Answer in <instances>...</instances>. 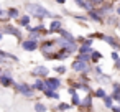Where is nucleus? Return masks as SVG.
Wrapping results in <instances>:
<instances>
[{
  "label": "nucleus",
  "mask_w": 120,
  "mask_h": 112,
  "mask_svg": "<svg viewBox=\"0 0 120 112\" xmlns=\"http://www.w3.org/2000/svg\"><path fill=\"white\" fill-rule=\"evenodd\" d=\"M77 51L81 53V54H90V51H92V48L89 46V45H81V46H77Z\"/></svg>",
  "instance_id": "nucleus-16"
},
{
  "label": "nucleus",
  "mask_w": 120,
  "mask_h": 112,
  "mask_svg": "<svg viewBox=\"0 0 120 112\" xmlns=\"http://www.w3.org/2000/svg\"><path fill=\"white\" fill-rule=\"evenodd\" d=\"M95 73H97V76H102V69L99 66H95Z\"/></svg>",
  "instance_id": "nucleus-31"
},
{
  "label": "nucleus",
  "mask_w": 120,
  "mask_h": 112,
  "mask_svg": "<svg viewBox=\"0 0 120 112\" xmlns=\"http://www.w3.org/2000/svg\"><path fill=\"white\" fill-rule=\"evenodd\" d=\"M40 38H43V35H40L36 31H30V35H28V40H33V41H38Z\"/></svg>",
  "instance_id": "nucleus-20"
},
{
  "label": "nucleus",
  "mask_w": 120,
  "mask_h": 112,
  "mask_svg": "<svg viewBox=\"0 0 120 112\" xmlns=\"http://www.w3.org/2000/svg\"><path fill=\"white\" fill-rule=\"evenodd\" d=\"M7 13H8V18H17V17L20 15L18 8H8V10H7Z\"/></svg>",
  "instance_id": "nucleus-19"
},
{
  "label": "nucleus",
  "mask_w": 120,
  "mask_h": 112,
  "mask_svg": "<svg viewBox=\"0 0 120 112\" xmlns=\"http://www.w3.org/2000/svg\"><path fill=\"white\" fill-rule=\"evenodd\" d=\"M104 96H105V91H104V89H102V87H100V89H97V91H95V97H104Z\"/></svg>",
  "instance_id": "nucleus-28"
},
{
  "label": "nucleus",
  "mask_w": 120,
  "mask_h": 112,
  "mask_svg": "<svg viewBox=\"0 0 120 112\" xmlns=\"http://www.w3.org/2000/svg\"><path fill=\"white\" fill-rule=\"evenodd\" d=\"M117 13L120 15V4H118V7H117Z\"/></svg>",
  "instance_id": "nucleus-36"
},
{
  "label": "nucleus",
  "mask_w": 120,
  "mask_h": 112,
  "mask_svg": "<svg viewBox=\"0 0 120 112\" xmlns=\"http://www.w3.org/2000/svg\"><path fill=\"white\" fill-rule=\"evenodd\" d=\"M43 94H45L46 97H51V99H56V100H59V94H58L56 91H53V89H48V87H46V89L43 91Z\"/></svg>",
  "instance_id": "nucleus-13"
},
{
  "label": "nucleus",
  "mask_w": 120,
  "mask_h": 112,
  "mask_svg": "<svg viewBox=\"0 0 120 112\" xmlns=\"http://www.w3.org/2000/svg\"><path fill=\"white\" fill-rule=\"evenodd\" d=\"M112 100H113V99H112V96H104V105H105V107H109V109H110V107L113 105V102H112Z\"/></svg>",
  "instance_id": "nucleus-21"
},
{
  "label": "nucleus",
  "mask_w": 120,
  "mask_h": 112,
  "mask_svg": "<svg viewBox=\"0 0 120 112\" xmlns=\"http://www.w3.org/2000/svg\"><path fill=\"white\" fill-rule=\"evenodd\" d=\"M58 109H59V110H66V109H71V104H64V102H61V104L58 105Z\"/></svg>",
  "instance_id": "nucleus-27"
},
{
  "label": "nucleus",
  "mask_w": 120,
  "mask_h": 112,
  "mask_svg": "<svg viewBox=\"0 0 120 112\" xmlns=\"http://www.w3.org/2000/svg\"><path fill=\"white\" fill-rule=\"evenodd\" d=\"M2 33H10V35H13V36H17V38H20L22 36V33H20V30H17V28H13L12 25H7L4 30H2Z\"/></svg>",
  "instance_id": "nucleus-10"
},
{
  "label": "nucleus",
  "mask_w": 120,
  "mask_h": 112,
  "mask_svg": "<svg viewBox=\"0 0 120 112\" xmlns=\"http://www.w3.org/2000/svg\"><path fill=\"white\" fill-rule=\"evenodd\" d=\"M56 2H58V4H64V2H66V0H56Z\"/></svg>",
  "instance_id": "nucleus-37"
},
{
  "label": "nucleus",
  "mask_w": 120,
  "mask_h": 112,
  "mask_svg": "<svg viewBox=\"0 0 120 112\" xmlns=\"http://www.w3.org/2000/svg\"><path fill=\"white\" fill-rule=\"evenodd\" d=\"M112 59H115V61H117V59H118V54H117V53H112Z\"/></svg>",
  "instance_id": "nucleus-34"
},
{
  "label": "nucleus",
  "mask_w": 120,
  "mask_h": 112,
  "mask_svg": "<svg viewBox=\"0 0 120 112\" xmlns=\"http://www.w3.org/2000/svg\"><path fill=\"white\" fill-rule=\"evenodd\" d=\"M79 59H82V61H87V63H89V61H90V54H81V56H79Z\"/></svg>",
  "instance_id": "nucleus-30"
},
{
  "label": "nucleus",
  "mask_w": 120,
  "mask_h": 112,
  "mask_svg": "<svg viewBox=\"0 0 120 112\" xmlns=\"http://www.w3.org/2000/svg\"><path fill=\"white\" fill-rule=\"evenodd\" d=\"M100 58H102V54L99 51H90V61L97 63V59H100Z\"/></svg>",
  "instance_id": "nucleus-22"
},
{
  "label": "nucleus",
  "mask_w": 120,
  "mask_h": 112,
  "mask_svg": "<svg viewBox=\"0 0 120 112\" xmlns=\"http://www.w3.org/2000/svg\"><path fill=\"white\" fill-rule=\"evenodd\" d=\"M35 110H36V112H46V105H45L43 102H36V104H35Z\"/></svg>",
  "instance_id": "nucleus-23"
},
{
  "label": "nucleus",
  "mask_w": 120,
  "mask_h": 112,
  "mask_svg": "<svg viewBox=\"0 0 120 112\" xmlns=\"http://www.w3.org/2000/svg\"><path fill=\"white\" fill-rule=\"evenodd\" d=\"M100 38H102L105 43H109L112 48H115V50H120V43H118V41H117V40H115L112 35H100Z\"/></svg>",
  "instance_id": "nucleus-8"
},
{
  "label": "nucleus",
  "mask_w": 120,
  "mask_h": 112,
  "mask_svg": "<svg viewBox=\"0 0 120 112\" xmlns=\"http://www.w3.org/2000/svg\"><path fill=\"white\" fill-rule=\"evenodd\" d=\"M26 10H28L30 15H33L36 18H48V17H51V13L40 4H26Z\"/></svg>",
  "instance_id": "nucleus-1"
},
{
  "label": "nucleus",
  "mask_w": 120,
  "mask_h": 112,
  "mask_svg": "<svg viewBox=\"0 0 120 112\" xmlns=\"http://www.w3.org/2000/svg\"><path fill=\"white\" fill-rule=\"evenodd\" d=\"M87 2H89V4L95 8V7H100V5L104 4V0H87Z\"/></svg>",
  "instance_id": "nucleus-25"
},
{
  "label": "nucleus",
  "mask_w": 120,
  "mask_h": 112,
  "mask_svg": "<svg viewBox=\"0 0 120 112\" xmlns=\"http://www.w3.org/2000/svg\"><path fill=\"white\" fill-rule=\"evenodd\" d=\"M68 92L72 96V94H76V89H74V87H71V89H68Z\"/></svg>",
  "instance_id": "nucleus-32"
},
{
  "label": "nucleus",
  "mask_w": 120,
  "mask_h": 112,
  "mask_svg": "<svg viewBox=\"0 0 120 112\" xmlns=\"http://www.w3.org/2000/svg\"><path fill=\"white\" fill-rule=\"evenodd\" d=\"M22 48H23L25 51H35V50L38 48V41L26 40V41H23V43H22Z\"/></svg>",
  "instance_id": "nucleus-9"
},
{
  "label": "nucleus",
  "mask_w": 120,
  "mask_h": 112,
  "mask_svg": "<svg viewBox=\"0 0 120 112\" xmlns=\"http://www.w3.org/2000/svg\"><path fill=\"white\" fill-rule=\"evenodd\" d=\"M79 97H77V94H72V105H79Z\"/></svg>",
  "instance_id": "nucleus-29"
},
{
  "label": "nucleus",
  "mask_w": 120,
  "mask_h": 112,
  "mask_svg": "<svg viewBox=\"0 0 120 112\" xmlns=\"http://www.w3.org/2000/svg\"><path fill=\"white\" fill-rule=\"evenodd\" d=\"M2 38H4V33H2V31H0V41H2Z\"/></svg>",
  "instance_id": "nucleus-38"
},
{
  "label": "nucleus",
  "mask_w": 120,
  "mask_h": 112,
  "mask_svg": "<svg viewBox=\"0 0 120 112\" xmlns=\"http://www.w3.org/2000/svg\"><path fill=\"white\" fill-rule=\"evenodd\" d=\"M33 89H36V91H41V92L46 89V84H45L43 77H38V79L35 81V84H33Z\"/></svg>",
  "instance_id": "nucleus-11"
},
{
  "label": "nucleus",
  "mask_w": 120,
  "mask_h": 112,
  "mask_svg": "<svg viewBox=\"0 0 120 112\" xmlns=\"http://www.w3.org/2000/svg\"><path fill=\"white\" fill-rule=\"evenodd\" d=\"M15 89H17V92H20V94H23L26 97H31L35 94L33 86H28V84H18V82H15Z\"/></svg>",
  "instance_id": "nucleus-3"
},
{
  "label": "nucleus",
  "mask_w": 120,
  "mask_h": 112,
  "mask_svg": "<svg viewBox=\"0 0 120 112\" xmlns=\"http://www.w3.org/2000/svg\"><path fill=\"white\" fill-rule=\"evenodd\" d=\"M33 76H36V77H46L48 74H49V69L48 68H45V66H36L35 69H33V73H31Z\"/></svg>",
  "instance_id": "nucleus-7"
},
{
  "label": "nucleus",
  "mask_w": 120,
  "mask_h": 112,
  "mask_svg": "<svg viewBox=\"0 0 120 112\" xmlns=\"http://www.w3.org/2000/svg\"><path fill=\"white\" fill-rule=\"evenodd\" d=\"M115 68H117V69H120V58L115 61Z\"/></svg>",
  "instance_id": "nucleus-33"
},
{
  "label": "nucleus",
  "mask_w": 120,
  "mask_h": 112,
  "mask_svg": "<svg viewBox=\"0 0 120 112\" xmlns=\"http://www.w3.org/2000/svg\"><path fill=\"white\" fill-rule=\"evenodd\" d=\"M54 71H56L58 74H64V73H66V66H56Z\"/></svg>",
  "instance_id": "nucleus-26"
},
{
  "label": "nucleus",
  "mask_w": 120,
  "mask_h": 112,
  "mask_svg": "<svg viewBox=\"0 0 120 112\" xmlns=\"http://www.w3.org/2000/svg\"><path fill=\"white\" fill-rule=\"evenodd\" d=\"M118 102H120V99H118Z\"/></svg>",
  "instance_id": "nucleus-39"
},
{
  "label": "nucleus",
  "mask_w": 120,
  "mask_h": 112,
  "mask_svg": "<svg viewBox=\"0 0 120 112\" xmlns=\"http://www.w3.org/2000/svg\"><path fill=\"white\" fill-rule=\"evenodd\" d=\"M18 23H20L22 27H28V25H30V17H28V15H26V17H22Z\"/></svg>",
  "instance_id": "nucleus-24"
},
{
  "label": "nucleus",
  "mask_w": 120,
  "mask_h": 112,
  "mask_svg": "<svg viewBox=\"0 0 120 112\" xmlns=\"http://www.w3.org/2000/svg\"><path fill=\"white\" fill-rule=\"evenodd\" d=\"M0 73H2V71H0Z\"/></svg>",
  "instance_id": "nucleus-40"
},
{
  "label": "nucleus",
  "mask_w": 120,
  "mask_h": 112,
  "mask_svg": "<svg viewBox=\"0 0 120 112\" xmlns=\"http://www.w3.org/2000/svg\"><path fill=\"white\" fill-rule=\"evenodd\" d=\"M112 99H120V84H113V94H112Z\"/></svg>",
  "instance_id": "nucleus-18"
},
{
  "label": "nucleus",
  "mask_w": 120,
  "mask_h": 112,
  "mask_svg": "<svg viewBox=\"0 0 120 112\" xmlns=\"http://www.w3.org/2000/svg\"><path fill=\"white\" fill-rule=\"evenodd\" d=\"M0 82L4 84V87H7V86L13 84V79H12L10 71H4V73H0Z\"/></svg>",
  "instance_id": "nucleus-6"
},
{
  "label": "nucleus",
  "mask_w": 120,
  "mask_h": 112,
  "mask_svg": "<svg viewBox=\"0 0 120 112\" xmlns=\"http://www.w3.org/2000/svg\"><path fill=\"white\" fill-rule=\"evenodd\" d=\"M58 50L59 48H56V43L54 41H43V45H41V53H43V56H46V58H54V54L58 53Z\"/></svg>",
  "instance_id": "nucleus-2"
},
{
  "label": "nucleus",
  "mask_w": 120,
  "mask_h": 112,
  "mask_svg": "<svg viewBox=\"0 0 120 112\" xmlns=\"http://www.w3.org/2000/svg\"><path fill=\"white\" fill-rule=\"evenodd\" d=\"M58 31H59L61 38H64V40H69V41H76V40H74V36H72V35H71L68 30H63V28H61V30H58Z\"/></svg>",
  "instance_id": "nucleus-15"
},
{
  "label": "nucleus",
  "mask_w": 120,
  "mask_h": 112,
  "mask_svg": "<svg viewBox=\"0 0 120 112\" xmlns=\"http://www.w3.org/2000/svg\"><path fill=\"white\" fill-rule=\"evenodd\" d=\"M72 69H74L76 73H89V63L77 58V59L72 63Z\"/></svg>",
  "instance_id": "nucleus-4"
},
{
  "label": "nucleus",
  "mask_w": 120,
  "mask_h": 112,
  "mask_svg": "<svg viewBox=\"0 0 120 112\" xmlns=\"http://www.w3.org/2000/svg\"><path fill=\"white\" fill-rule=\"evenodd\" d=\"M45 84H46V87L48 89H53V91H58L59 89V86H61V81L59 79H56V77H45Z\"/></svg>",
  "instance_id": "nucleus-5"
},
{
  "label": "nucleus",
  "mask_w": 120,
  "mask_h": 112,
  "mask_svg": "<svg viewBox=\"0 0 120 112\" xmlns=\"http://www.w3.org/2000/svg\"><path fill=\"white\" fill-rule=\"evenodd\" d=\"M89 18H90V20H95L97 23H104V18H102V17H100L94 8H92V10H89Z\"/></svg>",
  "instance_id": "nucleus-12"
},
{
  "label": "nucleus",
  "mask_w": 120,
  "mask_h": 112,
  "mask_svg": "<svg viewBox=\"0 0 120 112\" xmlns=\"http://www.w3.org/2000/svg\"><path fill=\"white\" fill-rule=\"evenodd\" d=\"M79 105L81 107H90L92 105V96H86L84 99L79 100Z\"/></svg>",
  "instance_id": "nucleus-14"
},
{
  "label": "nucleus",
  "mask_w": 120,
  "mask_h": 112,
  "mask_svg": "<svg viewBox=\"0 0 120 112\" xmlns=\"http://www.w3.org/2000/svg\"><path fill=\"white\" fill-rule=\"evenodd\" d=\"M58 30H61V22H59V20L51 22V25H49V31L53 33V31H58Z\"/></svg>",
  "instance_id": "nucleus-17"
},
{
  "label": "nucleus",
  "mask_w": 120,
  "mask_h": 112,
  "mask_svg": "<svg viewBox=\"0 0 120 112\" xmlns=\"http://www.w3.org/2000/svg\"><path fill=\"white\" fill-rule=\"evenodd\" d=\"M110 109H112V110H113V112H120V107H113V105H112V107H110Z\"/></svg>",
  "instance_id": "nucleus-35"
}]
</instances>
